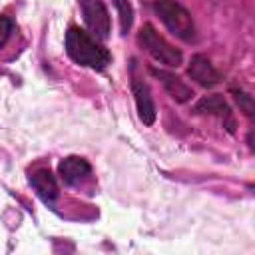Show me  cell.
Wrapping results in <instances>:
<instances>
[{"mask_svg": "<svg viewBox=\"0 0 255 255\" xmlns=\"http://www.w3.org/2000/svg\"><path fill=\"white\" fill-rule=\"evenodd\" d=\"M66 52L76 64L92 70H104L112 60V54L90 32L78 26H70L66 32Z\"/></svg>", "mask_w": 255, "mask_h": 255, "instance_id": "6da1fadb", "label": "cell"}, {"mask_svg": "<svg viewBox=\"0 0 255 255\" xmlns=\"http://www.w3.org/2000/svg\"><path fill=\"white\" fill-rule=\"evenodd\" d=\"M153 8L157 12V16L161 18V22L167 26V30L181 38L183 42H193L197 32H195V22L191 18V14L175 0H155Z\"/></svg>", "mask_w": 255, "mask_h": 255, "instance_id": "7a4b0ae2", "label": "cell"}, {"mask_svg": "<svg viewBox=\"0 0 255 255\" xmlns=\"http://www.w3.org/2000/svg\"><path fill=\"white\" fill-rule=\"evenodd\" d=\"M137 42L153 60L167 68H177L183 62V54L177 48H173L163 36H159V32L151 24H143V28L137 34Z\"/></svg>", "mask_w": 255, "mask_h": 255, "instance_id": "3957f363", "label": "cell"}, {"mask_svg": "<svg viewBox=\"0 0 255 255\" xmlns=\"http://www.w3.org/2000/svg\"><path fill=\"white\" fill-rule=\"evenodd\" d=\"M80 8L84 14V22L92 34L98 38H106L110 34V14L102 0H80Z\"/></svg>", "mask_w": 255, "mask_h": 255, "instance_id": "277c9868", "label": "cell"}, {"mask_svg": "<svg viewBox=\"0 0 255 255\" xmlns=\"http://www.w3.org/2000/svg\"><path fill=\"white\" fill-rule=\"evenodd\" d=\"M187 74H189L191 80H195L203 88H213V86H217L223 80L221 74H219V70L203 54L191 56L189 66H187Z\"/></svg>", "mask_w": 255, "mask_h": 255, "instance_id": "5b68a950", "label": "cell"}, {"mask_svg": "<svg viewBox=\"0 0 255 255\" xmlns=\"http://www.w3.org/2000/svg\"><path fill=\"white\" fill-rule=\"evenodd\" d=\"M90 171H92L90 163L78 155H70V157L62 159L58 165V175L66 185H78L80 181H84L90 175Z\"/></svg>", "mask_w": 255, "mask_h": 255, "instance_id": "8992f818", "label": "cell"}, {"mask_svg": "<svg viewBox=\"0 0 255 255\" xmlns=\"http://www.w3.org/2000/svg\"><path fill=\"white\" fill-rule=\"evenodd\" d=\"M131 92H133V98L137 104V114H139L141 122L145 126H151L155 122V104H153V98H151L147 84L139 78H133L131 80Z\"/></svg>", "mask_w": 255, "mask_h": 255, "instance_id": "52a82bcc", "label": "cell"}, {"mask_svg": "<svg viewBox=\"0 0 255 255\" xmlns=\"http://www.w3.org/2000/svg\"><path fill=\"white\" fill-rule=\"evenodd\" d=\"M195 112H197V114H215V116H219L221 120H225L227 131L233 133V129H235V120H233V116H231V108L227 106V102H225L219 94L201 98V100L195 104Z\"/></svg>", "mask_w": 255, "mask_h": 255, "instance_id": "ba28073f", "label": "cell"}, {"mask_svg": "<svg viewBox=\"0 0 255 255\" xmlns=\"http://www.w3.org/2000/svg\"><path fill=\"white\" fill-rule=\"evenodd\" d=\"M30 185L44 203H54L58 197V181L50 169H36L30 175Z\"/></svg>", "mask_w": 255, "mask_h": 255, "instance_id": "9c48e42d", "label": "cell"}, {"mask_svg": "<svg viewBox=\"0 0 255 255\" xmlns=\"http://www.w3.org/2000/svg\"><path fill=\"white\" fill-rule=\"evenodd\" d=\"M151 72L161 80L163 88L167 90V94H169L175 102H187V100L193 96L191 88H189L183 80H179L173 72H165V70H157V68H153Z\"/></svg>", "mask_w": 255, "mask_h": 255, "instance_id": "30bf717a", "label": "cell"}, {"mask_svg": "<svg viewBox=\"0 0 255 255\" xmlns=\"http://www.w3.org/2000/svg\"><path fill=\"white\" fill-rule=\"evenodd\" d=\"M114 4L118 8V16H120V30H122V34H128L133 24V8H131L129 0H114Z\"/></svg>", "mask_w": 255, "mask_h": 255, "instance_id": "8fae6325", "label": "cell"}, {"mask_svg": "<svg viewBox=\"0 0 255 255\" xmlns=\"http://www.w3.org/2000/svg\"><path fill=\"white\" fill-rule=\"evenodd\" d=\"M231 94H233L235 102L239 104V108L243 110V114H245L247 118H253V100H251V96L245 94L243 90H237V88H233Z\"/></svg>", "mask_w": 255, "mask_h": 255, "instance_id": "7c38bea8", "label": "cell"}, {"mask_svg": "<svg viewBox=\"0 0 255 255\" xmlns=\"http://www.w3.org/2000/svg\"><path fill=\"white\" fill-rule=\"evenodd\" d=\"M12 30H14V22H12V18H8V16H0V48L8 42Z\"/></svg>", "mask_w": 255, "mask_h": 255, "instance_id": "4fadbf2b", "label": "cell"}]
</instances>
